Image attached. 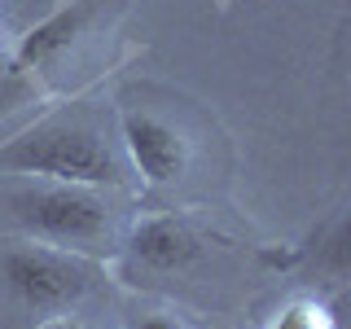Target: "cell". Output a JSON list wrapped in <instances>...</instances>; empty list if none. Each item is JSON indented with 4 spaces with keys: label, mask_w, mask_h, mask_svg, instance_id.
<instances>
[{
    "label": "cell",
    "mask_w": 351,
    "mask_h": 329,
    "mask_svg": "<svg viewBox=\"0 0 351 329\" xmlns=\"http://www.w3.org/2000/svg\"><path fill=\"white\" fill-rule=\"evenodd\" d=\"M0 171L49 175L53 184H84V189L119 180V162L106 141L80 123H44L18 136L9 149H0Z\"/></svg>",
    "instance_id": "obj_1"
},
{
    "label": "cell",
    "mask_w": 351,
    "mask_h": 329,
    "mask_svg": "<svg viewBox=\"0 0 351 329\" xmlns=\"http://www.w3.org/2000/svg\"><path fill=\"white\" fill-rule=\"evenodd\" d=\"M14 219L27 233L62 241V246H97L110 237V215L101 197H93L84 184H49V189H27L9 197Z\"/></svg>",
    "instance_id": "obj_2"
},
{
    "label": "cell",
    "mask_w": 351,
    "mask_h": 329,
    "mask_svg": "<svg viewBox=\"0 0 351 329\" xmlns=\"http://www.w3.org/2000/svg\"><path fill=\"white\" fill-rule=\"evenodd\" d=\"M0 277H5L9 294L18 303L36 307V312H62V307L80 303L93 285V272L84 263L58 255V250H44V246H22L9 250L0 259Z\"/></svg>",
    "instance_id": "obj_3"
},
{
    "label": "cell",
    "mask_w": 351,
    "mask_h": 329,
    "mask_svg": "<svg viewBox=\"0 0 351 329\" xmlns=\"http://www.w3.org/2000/svg\"><path fill=\"white\" fill-rule=\"evenodd\" d=\"M123 149L145 184H176L189 171V141L167 119L132 110L123 114Z\"/></svg>",
    "instance_id": "obj_4"
},
{
    "label": "cell",
    "mask_w": 351,
    "mask_h": 329,
    "mask_svg": "<svg viewBox=\"0 0 351 329\" xmlns=\"http://www.w3.org/2000/svg\"><path fill=\"white\" fill-rule=\"evenodd\" d=\"M88 18H93V5H88V0H71V5L53 9L44 22H36V27L22 36L18 53H14V75H31V71H40V66H49L53 58H62L75 44V36L88 27Z\"/></svg>",
    "instance_id": "obj_5"
},
{
    "label": "cell",
    "mask_w": 351,
    "mask_h": 329,
    "mask_svg": "<svg viewBox=\"0 0 351 329\" xmlns=\"http://www.w3.org/2000/svg\"><path fill=\"white\" fill-rule=\"evenodd\" d=\"M132 255L154 272H180L197 259V237L189 224H180L171 215H158V219H145L132 233Z\"/></svg>",
    "instance_id": "obj_6"
},
{
    "label": "cell",
    "mask_w": 351,
    "mask_h": 329,
    "mask_svg": "<svg viewBox=\"0 0 351 329\" xmlns=\"http://www.w3.org/2000/svg\"><path fill=\"white\" fill-rule=\"evenodd\" d=\"M272 329H334V321H329V312H325V307H316V303H290L277 316V325H272Z\"/></svg>",
    "instance_id": "obj_7"
},
{
    "label": "cell",
    "mask_w": 351,
    "mask_h": 329,
    "mask_svg": "<svg viewBox=\"0 0 351 329\" xmlns=\"http://www.w3.org/2000/svg\"><path fill=\"white\" fill-rule=\"evenodd\" d=\"M141 329H180V325L171 316H149V321H141Z\"/></svg>",
    "instance_id": "obj_8"
},
{
    "label": "cell",
    "mask_w": 351,
    "mask_h": 329,
    "mask_svg": "<svg viewBox=\"0 0 351 329\" xmlns=\"http://www.w3.org/2000/svg\"><path fill=\"white\" fill-rule=\"evenodd\" d=\"M36 329H84L80 321H66V316H58V321H44V325H36Z\"/></svg>",
    "instance_id": "obj_9"
}]
</instances>
